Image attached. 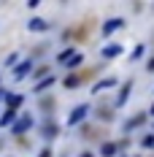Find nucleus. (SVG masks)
<instances>
[{
	"mask_svg": "<svg viewBox=\"0 0 154 157\" xmlns=\"http://www.w3.org/2000/svg\"><path fill=\"white\" fill-rule=\"evenodd\" d=\"M87 114H89V106H87V103L76 106V109L70 111V117H68V127H76V125H81V122L87 119Z\"/></svg>",
	"mask_w": 154,
	"mask_h": 157,
	"instance_id": "f257e3e1",
	"label": "nucleus"
},
{
	"mask_svg": "<svg viewBox=\"0 0 154 157\" xmlns=\"http://www.w3.org/2000/svg\"><path fill=\"white\" fill-rule=\"evenodd\" d=\"M30 127H32V117L30 114H19V119L11 125V133H14V136H24Z\"/></svg>",
	"mask_w": 154,
	"mask_h": 157,
	"instance_id": "f03ea898",
	"label": "nucleus"
},
{
	"mask_svg": "<svg viewBox=\"0 0 154 157\" xmlns=\"http://www.w3.org/2000/svg\"><path fill=\"white\" fill-rule=\"evenodd\" d=\"M122 27H124V19H122V16H111V19H106V22H103V38L114 35V33L122 30Z\"/></svg>",
	"mask_w": 154,
	"mask_h": 157,
	"instance_id": "7ed1b4c3",
	"label": "nucleus"
},
{
	"mask_svg": "<svg viewBox=\"0 0 154 157\" xmlns=\"http://www.w3.org/2000/svg\"><path fill=\"white\" fill-rule=\"evenodd\" d=\"M122 52H124V46H122V44H108V46H103V49H100L103 60H114V57H119Z\"/></svg>",
	"mask_w": 154,
	"mask_h": 157,
	"instance_id": "20e7f679",
	"label": "nucleus"
},
{
	"mask_svg": "<svg viewBox=\"0 0 154 157\" xmlns=\"http://www.w3.org/2000/svg\"><path fill=\"white\" fill-rule=\"evenodd\" d=\"M30 71H32V60H22V63L14 68V81H22Z\"/></svg>",
	"mask_w": 154,
	"mask_h": 157,
	"instance_id": "39448f33",
	"label": "nucleus"
},
{
	"mask_svg": "<svg viewBox=\"0 0 154 157\" xmlns=\"http://www.w3.org/2000/svg\"><path fill=\"white\" fill-rule=\"evenodd\" d=\"M130 92H133V81H124V87L119 90V95H116V109L124 106V103L130 100Z\"/></svg>",
	"mask_w": 154,
	"mask_h": 157,
	"instance_id": "423d86ee",
	"label": "nucleus"
},
{
	"mask_svg": "<svg viewBox=\"0 0 154 157\" xmlns=\"http://www.w3.org/2000/svg\"><path fill=\"white\" fill-rule=\"evenodd\" d=\"M111 87H116V76H106V78H100V81L92 87V92L97 95V92H103V90H111Z\"/></svg>",
	"mask_w": 154,
	"mask_h": 157,
	"instance_id": "0eeeda50",
	"label": "nucleus"
},
{
	"mask_svg": "<svg viewBox=\"0 0 154 157\" xmlns=\"http://www.w3.org/2000/svg\"><path fill=\"white\" fill-rule=\"evenodd\" d=\"M49 27H51V25H49L46 19H38V16L27 22V30H30V33H43V30H49Z\"/></svg>",
	"mask_w": 154,
	"mask_h": 157,
	"instance_id": "6e6552de",
	"label": "nucleus"
},
{
	"mask_svg": "<svg viewBox=\"0 0 154 157\" xmlns=\"http://www.w3.org/2000/svg\"><path fill=\"white\" fill-rule=\"evenodd\" d=\"M81 63H84V52H76V54H73V57H70V60L65 63V68H68V71H76V68H78Z\"/></svg>",
	"mask_w": 154,
	"mask_h": 157,
	"instance_id": "1a4fd4ad",
	"label": "nucleus"
},
{
	"mask_svg": "<svg viewBox=\"0 0 154 157\" xmlns=\"http://www.w3.org/2000/svg\"><path fill=\"white\" fill-rule=\"evenodd\" d=\"M22 103H24V98H22V95H8V98H6V106H8L11 111H16Z\"/></svg>",
	"mask_w": 154,
	"mask_h": 157,
	"instance_id": "9d476101",
	"label": "nucleus"
},
{
	"mask_svg": "<svg viewBox=\"0 0 154 157\" xmlns=\"http://www.w3.org/2000/svg\"><path fill=\"white\" fill-rule=\"evenodd\" d=\"M51 84H54V76H43L38 84H35V87H32V90H35V92H46Z\"/></svg>",
	"mask_w": 154,
	"mask_h": 157,
	"instance_id": "9b49d317",
	"label": "nucleus"
},
{
	"mask_svg": "<svg viewBox=\"0 0 154 157\" xmlns=\"http://www.w3.org/2000/svg\"><path fill=\"white\" fill-rule=\"evenodd\" d=\"M116 149H119V146H116L114 141H106L103 146H100V155H103V157H114V155H116Z\"/></svg>",
	"mask_w": 154,
	"mask_h": 157,
	"instance_id": "f8f14e48",
	"label": "nucleus"
},
{
	"mask_svg": "<svg viewBox=\"0 0 154 157\" xmlns=\"http://www.w3.org/2000/svg\"><path fill=\"white\" fill-rule=\"evenodd\" d=\"M143 122H146V114H138V117H133L130 122H124V130H133V127L143 125Z\"/></svg>",
	"mask_w": 154,
	"mask_h": 157,
	"instance_id": "ddd939ff",
	"label": "nucleus"
},
{
	"mask_svg": "<svg viewBox=\"0 0 154 157\" xmlns=\"http://www.w3.org/2000/svg\"><path fill=\"white\" fill-rule=\"evenodd\" d=\"M14 117H16V111H11V109H8V111H6V114H3V117H0V125L6 127V125H11V122H16Z\"/></svg>",
	"mask_w": 154,
	"mask_h": 157,
	"instance_id": "4468645a",
	"label": "nucleus"
},
{
	"mask_svg": "<svg viewBox=\"0 0 154 157\" xmlns=\"http://www.w3.org/2000/svg\"><path fill=\"white\" fill-rule=\"evenodd\" d=\"M73 54H76V52H73V49H65V52H60V54H57V63H68V60H70V57H73Z\"/></svg>",
	"mask_w": 154,
	"mask_h": 157,
	"instance_id": "2eb2a0df",
	"label": "nucleus"
},
{
	"mask_svg": "<svg viewBox=\"0 0 154 157\" xmlns=\"http://www.w3.org/2000/svg\"><path fill=\"white\" fill-rule=\"evenodd\" d=\"M65 87H68V90H76L78 87V76H68L65 78Z\"/></svg>",
	"mask_w": 154,
	"mask_h": 157,
	"instance_id": "dca6fc26",
	"label": "nucleus"
},
{
	"mask_svg": "<svg viewBox=\"0 0 154 157\" xmlns=\"http://www.w3.org/2000/svg\"><path fill=\"white\" fill-rule=\"evenodd\" d=\"M141 146H143V149H154V136H143Z\"/></svg>",
	"mask_w": 154,
	"mask_h": 157,
	"instance_id": "f3484780",
	"label": "nucleus"
},
{
	"mask_svg": "<svg viewBox=\"0 0 154 157\" xmlns=\"http://www.w3.org/2000/svg\"><path fill=\"white\" fill-rule=\"evenodd\" d=\"M14 63H19V54H8V60H6V65H8V68H14Z\"/></svg>",
	"mask_w": 154,
	"mask_h": 157,
	"instance_id": "a211bd4d",
	"label": "nucleus"
},
{
	"mask_svg": "<svg viewBox=\"0 0 154 157\" xmlns=\"http://www.w3.org/2000/svg\"><path fill=\"white\" fill-rule=\"evenodd\" d=\"M141 54H143V46H135V52H133V60H138Z\"/></svg>",
	"mask_w": 154,
	"mask_h": 157,
	"instance_id": "6ab92c4d",
	"label": "nucleus"
},
{
	"mask_svg": "<svg viewBox=\"0 0 154 157\" xmlns=\"http://www.w3.org/2000/svg\"><path fill=\"white\" fill-rule=\"evenodd\" d=\"M146 71H152V73H154V57L149 60V63H146Z\"/></svg>",
	"mask_w": 154,
	"mask_h": 157,
	"instance_id": "aec40b11",
	"label": "nucleus"
},
{
	"mask_svg": "<svg viewBox=\"0 0 154 157\" xmlns=\"http://www.w3.org/2000/svg\"><path fill=\"white\" fill-rule=\"evenodd\" d=\"M6 98H8V92H6V90H0V100H6Z\"/></svg>",
	"mask_w": 154,
	"mask_h": 157,
	"instance_id": "412c9836",
	"label": "nucleus"
},
{
	"mask_svg": "<svg viewBox=\"0 0 154 157\" xmlns=\"http://www.w3.org/2000/svg\"><path fill=\"white\" fill-rule=\"evenodd\" d=\"M78 157H92V155H78Z\"/></svg>",
	"mask_w": 154,
	"mask_h": 157,
	"instance_id": "4be33fe9",
	"label": "nucleus"
},
{
	"mask_svg": "<svg viewBox=\"0 0 154 157\" xmlns=\"http://www.w3.org/2000/svg\"><path fill=\"white\" fill-rule=\"evenodd\" d=\"M152 114H154V106H152Z\"/></svg>",
	"mask_w": 154,
	"mask_h": 157,
	"instance_id": "5701e85b",
	"label": "nucleus"
}]
</instances>
